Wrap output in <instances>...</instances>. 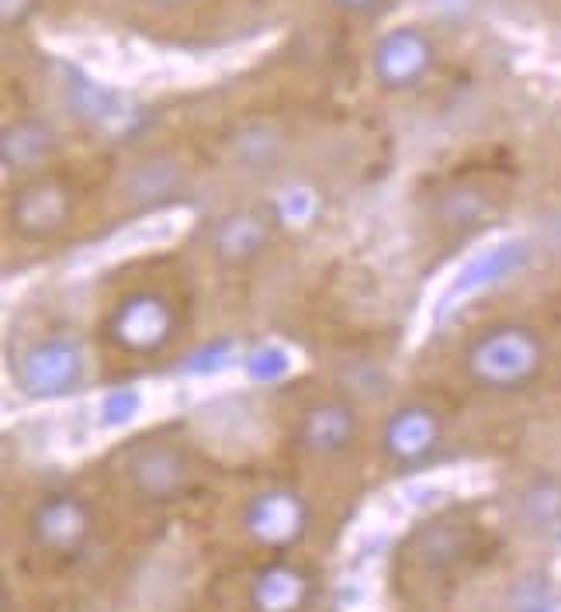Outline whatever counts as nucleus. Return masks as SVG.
Returning a JSON list of instances; mask_svg holds the SVG:
<instances>
[{"label":"nucleus","mask_w":561,"mask_h":612,"mask_svg":"<svg viewBox=\"0 0 561 612\" xmlns=\"http://www.w3.org/2000/svg\"><path fill=\"white\" fill-rule=\"evenodd\" d=\"M316 599V578L292 558L264 561L246 581L249 612H308Z\"/></svg>","instance_id":"11"},{"label":"nucleus","mask_w":561,"mask_h":612,"mask_svg":"<svg viewBox=\"0 0 561 612\" xmlns=\"http://www.w3.org/2000/svg\"><path fill=\"white\" fill-rule=\"evenodd\" d=\"M11 374L24 398H70L88 381V349L70 333H49L21 349Z\"/></svg>","instance_id":"3"},{"label":"nucleus","mask_w":561,"mask_h":612,"mask_svg":"<svg viewBox=\"0 0 561 612\" xmlns=\"http://www.w3.org/2000/svg\"><path fill=\"white\" fill-rule=\"evenodd\" d=\"M360 436L357 405L344 395H319L302 405L295 419V443L302 453L316 460H344Z\"/></svg>","instance_id":"9"},{"label":"nucleus","mask_w":561,"mask_h":612,"mask_svg":"<svg viewBox=\"0 0 561 612\" xmlns=\"http://www.w3.org/2000/svg\"><path fill=\"white\" fill-rule=\"evenodd\" d=\"M308 527H313V509L295 488L285 484H271L249 494L239 512V530L246 533V540H254L271 553L298 547L308 537Z\"/></svg>","instance_id":"7"},{"label":"nucleus","mask_w":561,"mask_h":612,"mask_svg":"<svg viewBox=\"0 0 561 612\" xmlns=\"http://www.w3.org/2000/svg\"><path fill=\"white\" fill-rule=\"evenodd\" d=\"M98 519L91 502L83 494L60 488V491H45L42 499L28 509L24 519V537L42 558L52 561H76L88 553L94 543Z\"/></svg>","instance_id":"4"},{"label":"nucleus","mask_w":561,"mask_h":612,"mask_svg":"<svg viewBox=\"0 0 561 612\" xmlns=\"http://www.w3.org/2000/svg\"><path fill=\"white\" fill-rule=\"evenodd\" d=\"M443 429H447V422L430 401H424V398L399 401L381 419V432H378L381 457L399 471L424 468V463L440 450Z\"/></svg>","instance_id":"8"},{"label":"nucleus","mask_w":561,"mask_h":612,"mask_svg":"<svg viewBox=\"0 0 561 612\" xmlns=\"http://www.w3.org/2000/svg\"><path fill=\"white\" fill-rule=\"evenodd\" d=\"M139 8H150V11H174L181 4H187V0H135Z\"/></svg>","instance_id":"18"},{"label":"nucleus","mask_w":561,"mask_h":612,"mask_svg":"<svg viewBox=\"0 0 561 612\" xmlns=\"http://www.w3.org/2000/svg\"><path fill=\"white\" fill-rule=\"evenodd\" d=\"M551 367L548 336L523 318H496L475 329L461 349V370L486 395H523Z\"/></svg>","instance_id":"1"},{"label":"nucleus","mask_w":561,"mask_h":612,"mask_svg":"<svg viewBox=\"0 0 561 612\" xmlns=\"http://www.w3.org/2000/svg\"><path fill=\"white\" fill-rule=\"evenodd\" d=\"M32 8H35V0H4V21L14 24V21H21Z\"/></svg>","instance_id":"17"},{"label":"nucleus","mask_w":561,"mask_h":612,"mask_svg":"<svg viewBox=\"0 0 561 612\" xmlns=\"http://www.w3.org/2000/svg\"><path fill=\"white\" fill-rule=\"evenodd\" d=\"M437 67V42L419 24H391L375 39L368 70L388 94H409L424 86Z\"/></svg>","instance_id":"5"},{"label":"nucleus","mask_w":561,"mask_h":612,"mask_svg":"<svg viewBox=\"0 0 561 612\" xmlns=\"http://www.w3.org/2000/svg\"><path fill=\"white\" fill-rule=\"evenodd\" d=\"M73 191L55 177H28L8 197V225L28 243H45L70 225Z\"/></svg>","instance_id":"10"},{"label":"nucleus","mask_w":561,"mask_h":612,"mask_svg":"<svg viewBox=\"0 0 561 612\" xmlns=\"http://www.w3.org/2000/svg\"><path fill=\"white\" fill-rule=\"evenodd\" d=\"M520 516L534 530H554L561 522V481L551 475L530 478L520 491Z\"/></svg>","instance_id":"15"},{"label":"nucleus","mask_w":561,"mask_h":612,"mask_svg":"<svg viewBox=\"0 0 561 612\" xmlns=\"http://www.w3.org/2000/svg\"><path fill=\"white\" fill-rule=\"evenodd\" d=\"M60 150V135L55 129L39 119V114H24L4 125V139H0V163H4L8 177L28 181L39 177L42 166Z\"/></svg>","instance_id":"13"},{"label":"nucleus","mask_w":561,"mask_h":612,"mask_svg":"<svg viewBox=\"0 0 561 612\" xmlns=\"http://www.w3.org/2000/svg\"><path fill=\"white\" fill-rule=\"evenodd\" d=\"M119 475L139 502L171 506L191 484V460L177 443L166 440H139L122 450Z\"/></svg>","instance_id":"6"},{"label":"nucleus","mask_w":561,"mask_h":612,"mask_svg":"<svg viewBox=\"0 0 561 612\" xmlns=\"http://www.w3.org/2000/svg\"><path fill=\"white\" fill-rule=\"evenodd\" d=\"M274 228L271 222L254 208H236L218 215L208 228L212 256L226 267H249L267 253Z\"/></svg>","instance_id":"12"},{"label":"nucleus","mask_w":561,"mask_h":612,"mask_svg":"<svg viewBox=\"0 0 561 612\" xmlns=\"http://www.w3.org/2000/svg\"><path fill=\"white\" fill-rule=\"evenodd\" d=\"M184 181V170L174 156L166 153H150L139 163H132V170L125 173V197L135 204H153L171 197Z\"/></svg>","instance_id":"14"},{"label":"nucleus","mask_w":561,"mask_h":612,"mask_svg":"<svg viewBox=\"0 0 561 612\" xmlns=\"http://www.w3.org/2000/svg\"><path fill=\"white\" fill-rule=\"evenodd\" d=\"M329 4L336 11H344V14H354V18H368V14H378L388 0H329Z\"/></svg>","instance_id":"16"},{"label":"nucleus","mask_w":561,"mask_h":612,"mask_svg":"<svg viewBox=\"0 0 561 612\" xmlns=\"http://www.w3.org/2000/svg\"><path fill=\"white\" fill-rule=\"evenodd\" d=\"M181 333V312L166 290L132 287L108 308L104 339L125 357H160Z\"/></svg>","instance_id":"2"}]
</instances>
